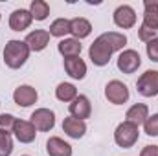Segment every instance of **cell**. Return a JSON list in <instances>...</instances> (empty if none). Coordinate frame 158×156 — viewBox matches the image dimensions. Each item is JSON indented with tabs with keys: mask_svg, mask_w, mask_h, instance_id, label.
Instances as JSON below:
<instances>
[{
	"mask_svg": "<svg viewBox=\"0 0 158 156\" xmlns=\"http://www.w3.org/2000/svg\"><path fill=\"white\" fill-rule=\"evenodd\" d=\"M20 156H30V154H20Z\"/></svg>",
	"mask_w": 158,
	"mask_h": 156,
	"instance_id": "4dcf8cb0",
	"label": "cell"
},
{
	"mask_svg": "<svg viewBox=\"0 0 158 156\" xmlns=\"http://www.w3.org/2000/svg\"><path fill=\"white\" fill-rule=\"evenodd\" d=\"M13 153V136L11 132L0 130V156H11Z\"/></svg>",
	"mask_w": 158,
	"mask_h": 156,
	"instance_id": "d4e9b609",
	"label": "cell"
},
{
	"mask_svg": "<svg viewBox=\"0 0 158 156\" xmlns=\"http://www.w3.org/2000/svg\"><path fill=\"white\" fill-rule=\"evenodd\" d=\"M63 132L68 136V138H74V140H79L85 136L86 132V123L83 119H77L74 116H68L63 119Z\"/></svg>",
	"mask_w": 158,
	"mask_h": 156,
	"instance_id": "5bb4252c",
	"label": "cell"
},
{
	"mask_svg": "<svg viewBox=\"0 0 158 156\" xmlns=\"http://www.w3.org/2000/svg\"><path fill=\"white\" fill-rule=\"evenodd\" d=\"M143 26L158 30V0H145L143 2Z\"/></svg>",
	"mask_w": 158,
	"mask_h": 156,
	"instance_id": "ffe728a7",
	"label": "cell"
},
{
	"mask_svg": "<svg viewBox=\"0 0 158 156\" xmlns=\"http://www.w3.org/2000/svg\"><path fill=\"white\" fill-rule=\"evenodd\" d=\"M37 99H39V94H37V90L31 84H20L13 92V101L19 107H22V109L31 107L33 103H37Z\"/></svg>",
	"mask_w": 158,
	"mask_h": 156,
	"instance_id": "ba28073f",
	"label": "cell"
},
{
	"mask_svg": "<svg viewBox=\"0 0 158 156\" xmlns=\"http://www.w3.org/2000/svg\"><path fill=\"white\" fill-rule=\"evenodd\" d=\"M112 53L114 51L110 50V46L101 37H98L90 44V48H88V57H90V61L96 66H107L109 61H110V57H112Z\"/></svg>",
	"mask_w": 158,
	"mask_h": 156,
	"instance_id": "3957f363",
	"label": "cell"
},
{
	"mask_svg": "<svg viewBox=\"0 0 158 156\" xmlns=\"http://www.w3.org/2000/svg\"><path fill=\"white\" fill-rule=\"evenodd\" d=\"M143 132L147 136H158V114H153L145 119L143 123Z\"/></svg>",
	"mask_w": 158,
	"mask_h": 156,
	"instance_id": "4316f807",
	"label": "cell"
},
{
	"mask_svg": "<svg viewBox=\"0 0 158 156\" xmlns=\"http://www.w3.org/2000/svg\"><path fill=\"white\" fill-rule=\"evenodd\" d=\"M15 121H17V117L13 116V114H0V130L13 132Z\"/></svg>",
	"mask_w": 158,
	"mask_h": 156,
	"instance_id": "83f0119b",
	"label": "cell"
},
{
	"mask_svg": "<svg viewBox=\"0 0 158 156\" xmlns=\"http://www.w3.org/2000/svg\"><path fill=\"white\" fill-rule=\"evenodd\" d=\"M77 96H79L77 88L72 83H59L57 88H55V97L63 103H72Z\"/></svg>",
	"mask_w": 158,
	"mask_h": 156,
	"instance_id": "44dd1931",
	"label": "cell"
},
{
	"mask_svg": "<svg viewBox=\"0 0 158 156\" xmlns=\"http://www.w3.org/2000/svg\"><path fill=\"white\" fill-rule=\"evenodd\" d=\"M138 138H140L138 127L132 125V123H129V121H121L118 127H116V130H114V142H116V145L121 147V149L134 147V143L138 142Z\"/></svg>",
	"mask_w": 158,
	"mask_h": 156,
	"instance_id": "7a4b0ae2",
	"label": "cell"
},
{
	"mask_svg": "<svg viewBox=\"0 0 158 156\" xmlns=\"http://www.w3.org/2000/svg\"><path fill=\"white\" fill-rule=\"evenodd\" d=\"M64 70H66V74L72 79L81 81V79H85V76H86V63L81 59V55L79 57L64 59Z\"/></svg>",
	"mask_w": 158,
	"mask_h": 156,
	"instance_id": "e0dca14e",
	"label": "cell"
},
{
	"mask_svg": "<svg viewBox=\"0 0 158 156\" xmlns=\"http://www.w3.org/2000/svg\"><path fill=\"white\" fill-rule=\"evenodd\" d=\"M30 57V48L24 40H9L4 48V64L11 70H19L20 66L26 64Z\"/></svg>",
	"mask_w": 158,
	"mask_h": 156,
	"instance_id": "6da1fadb",
	"label": "cell"
},
{
	"mask_svg": "<svg viewBox=\"0 0 158 156\" xmlns=\"http://www.w3.org/2000/svg\"><path fill=\"white\" fill-rule=\"evenodd\" d=\"M0 20H2V15H0Z\"/></svg>",
	"mask_w": 158,
	"mask_h": 156,
	"instance_id": "1f68e13d",
	"label": "cell"
},
{
	"mask_svg": "<svg viewBox=\"0 0 158 156\" xmlns=\"http://www.w3.org/2000/svg\"><path fill=\"white\" fill-rule=\"evenodd\" d=\"M30 13H31L33 20H46L50 15V6L44 0H33L30 6Z\"/></svg>",
	"mask_w": 158,
	"mask_h": 156,
	"instance_id": "cb8c5ba5",
	"label": "cell"
},
{
	"mask_svg": "<svg viewBox=\"0 0 158 156\" xmlns=\"http://www.w3.org/2000/svg\"><path fill=\"white\" fill-rule=\"evenodd\" d=\"M70 33V20L68 18H55L50 24V37H59L63 39L64 35Z\"/></svg>",
	"mask_w": 158,
	"mask_h": 156,
	"instance_id": "603a6c76",
	"label": "cell"
},
{
	"mask_svg": "<svg viewBox=\"0 0 158 156\" xmlns=\"http://www.w3.org/2000/svg\"><path fill=\"white\" fill-rule=\"evenodd\" d=\"M147 117H149V107H147L145 103H134V105L127 110V114H125V121H129V123L140 127V125L145 123Z\"/></svg>",
	"mask_w": 158,
	"mask_h": 156,
	"instance_id": "2e32d148",
	"label": "cell"
},
{
	"mask_svg": "<svg viewBox=\"0 0 158 156\" xmlns=\"http://www.w3.org/2000/svg\"><path fill=\"white\" fill-rule=\"evenodd\" d=\"M24 42L28 44L30 51H42L50 42V31L48 30H33L26 35Z\"/></svg>",
	"mask_w": 158,
	"mask_h": 156,
	"instance_id": "4fadbf2b",
	"label": "cell"
},
{
	"mask_svg": "<svg viewBox=\"0 0 158 156\" xmlns=\"http://www.w3.org/2000/svg\"><path fill=\"white\" fill-rule=\"evenodd\" d=\"M99 37L110 46L112 51H119V50H123L125 44H127V37H125L123 33H119V31H107V33H101Z\"/></svg>",
	"mask_w": 158,
	"mask_h": 156,
	"instance_id": "7402d4cb",
	"label": "cell"
},
{
	"mask_svg": "<svg viewBox=\"0 0 158 156\" xmlns=\"http://www.w3.org/2000/svg\"><path fill=\"white\" fill-rule=\"evenodd\" d=\"M33 22V17L30 13V9H15L11 15H9V28L13 31H24L31 26Z\"/></svg>",
	"mask_w": 158,
	"mask_h": 156,
	"instance_id": "7c38bea8",
	"label": "cell"
},
{
	"mask_svg": "<svg viewBox=\"0 0 158 156\" xmlns=\"http://www.w3.org/2000/svg\"><path fill=\"white\" fill-rule=\"evenodd\" d=\"M145 50H147V55L153 63H158V39L151 40L145 44Z\"/></svg>",
	"mask_w": 158,
	"mask_h": 156,
	"instance_id": "f1b7e54d",
	"label": "cell"
},
{
	"mask_svg": "<svg viewBox=\"0 0 158 156\" xmlns=\"http://www.w3.org/2000/svg\"><path fill=\"white\" fill-rule=\"evenodd\" d=\"M142 64V57L136 50H123L118 57V70L123 74H134Z\"/></svg>",
	"mask_w": 158,
	"mask_h": 156,
	"instance_id": "52a82bcc",
	"label": "cell"
},
{
	"mask_svg": "<svg viewBox=\"0 0 158 156\" xmlns=\"http://www.w3.org/2000/svg\"><path fill=\"white\" fill-rule=\"evenodd\" d=\"M31 125L39 130V132H50L53 127H55V114L53 110L50 109H37L33 114H31Z\"/></svg>",
	"mask_w": 158,
	"mask_h": 156,
	"instance_id": "8992f818",
	"label": "cell"
},
{
	"mask_svg": "<svg viewBox=\"0 0 158 156\" xmlns=\"http://www.w3.org/2000/svg\"><path fill=\"white\" fill-rule=\"evenodd\" d=\"M112 18H114V24H116L118 28H121V30H129V28H132V26L136 24V11H134L131 6L123 4V6L116 7Z\"/></svg>",
	"mask_w": 158,
	"mask_h": 156,
	"instance_id": "30bf717a",
	"label": "cell"
},
{
	"mask_svg": "<svg viewBox=\"0 0 158 156\" xmlns=\"http://www.w3.org/2000/svg\"><path fill=\"white\" fill-rule=\"evenodd\" d=\"M140 156H158V145H145Z\"/></svg>",
	"mask_w": 158,
	"mask_h": 156,
	"instance_id": "f546056e",
	"label": "cell"
},
{
	"mask_svg": "<svg viewBox=\"0 0 158 156\" xmlns=\"http://www.w3.org/2000/svg\"><path fill=\"white\" fill-rule=\"evenodd\" d=\"M70 33L74 35V39H85L92 33V24L90 20H86L85 17H76L70 20Z\"/></svg>",
	"mask_w": 158,
	"mask_h": 156,
	"instance_id": "d6986e66",
	"label": "cell"
},
{
	"mask_svg": "<svg viewBox=\"0 0 158 156\" xmlns=\"http://www.w3.org/2000/svg\"><path fill=\"white\" fill-rule=\"evenodd\" d=\"M129 88H127V84L125 83H121L118 79H112V81H109L107 83V86H105V97L109 99V103H112V105H123V103H127L129 101Z\"/></svg>",
	"mask_w": 158,
	"mask_h": 156,
	"instance_id": "5b68a950",
	"label": "cell"
},
{
	"mask_svg": "<svg viewBox=\"0 0 158 156\" xmlns=\"http://www.w3.org/2000/svg\"><path fill=\"white\" fill-rule=\"evenodd\" d=\"M136 90L143 97L158 96V70H147L136 81Z\"/></svg>",
	"mask_w": 158,
	"mask_h": 156,
	"instance_id": "277c9868",
	"label": "cell"
},
{
	"mask_svg": "<svg viewBox=\"0 0 158 156\" xmlns=\"http://www.w3.org/2000/svg\"><path fill=\"white\" fill-rule=\"evenodd\" d=\"M68 110H70V116L85 121L86 117H90V114H92V103H90V99L86 96L79 94L77 97L68 105Z\"/></svg>",
	"mask_w": 158,
	"mask_h": 156,
	"instance_id": "8fae6325",
	"label": "cell"
},
{
	"mask_svg": "<svg viewBox=\"0 0 158 156\" xmlns=\"http://www.w3.org/2000/svg\"><path fill=\"white\" fill-rule=\"evenodd\" d=\"M46 153L50 156H72V145L59 136H52L46 142Z\"/></svg>",
	"mask_w": 158,
	"mask_h": 156,
	"instance_id": "9a60e30c",
	"label": "cell"
},
{
	"mask_svg": "<svg viewBox=\"0 0 158 156\" xmlns=\"http://www.w3.org/2000/svg\"><path fill=\"white\" fill-rule=\"evenodd\" d=\"M138 37L142 42H151V40L158 39V30H153V28H147V26H143V24H140V28H138Z\"/></svg>",
	"mask_w": 158,
	"mask_h": 156,
	"instance_id": "484cf974",
	"label": "cell"
},
{
	"mask_svg": "<svg viewBox=\"0 0 158 156\" xmlns=\"http://www.w3.org/2000/svg\"><path fill=\"white\" fill-rule=\"evenodd\" d=\"M57 50H59V53L64 57V59H70V57H79L81 55V50H83V44H81V40L77 39H64L59 40V44H57Z\"/></svg>",
	"mask_w": 158,
	"mask_h": 156,
	"instance_id": "ac0fdd59",
	"label": "cell"
},
{
	"mask_svg": "<svg viewBox=\"0 0 158 156\" xmlns=\"http://www.w3.org/2000/svg\"><path fill=\"white\" fill-rule=\"evenodd\" d=\"M13 136L20 143H31V142H35L37 129L31 125V121H26V119H19L17 117L15 127H13Z\"/></svg>",
	"mask_w": 158,
	"mask_h": 156,
	"instance_id": "9c48e42d",
	"label": "cell"
}]
</instances>
